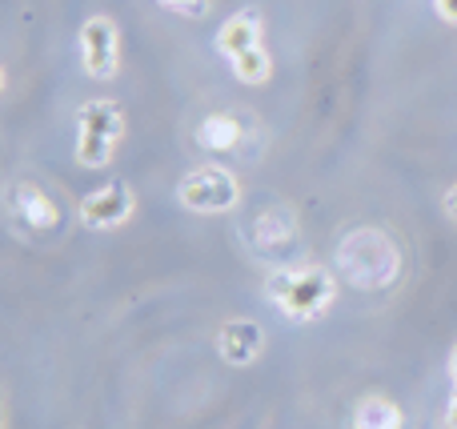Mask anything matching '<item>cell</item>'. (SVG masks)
I'll return each instance as SVG.
<instances>
[{"label": "cell", "mask_w": 457, "mask_h": 429, "mask_svg": "<svg viewBox=\"0 0 457 429\" xmlns=\"http://www.w3.org/2000/svg\"><path fill=\"white\" fill-rule=\"evenodd\" d=\"M337 273L357 289H386L402 277V249L386 229L361 225L341 237Z\"/></svg>", "instance_id": "6da1fadb"}, {"label": "cell", "mask_w": 457, "mask_h": 429, "mask_svg": "<svg viewBox=\"0 0 457 429\" xmlns=\"http://www.w3.org/2000/svg\"><path fill=\"white\" fill-rule=\"evenodd\" d=\"M269 301L281 309V318L297 321H317L333 301H337V277L321 265H297V269H277L265 285Z\"/></svg>", "instance_id": "7a4b0ae2"}, {"label": "cell", "mask_w": 457, "mask_h": 429, "mask_svg": "<svg viewBox=\"0 0 457 429\" xmlns=\"http://www.w3.org/2000/svg\"><path fill=\"white\" fill-rule=\"evenodd\" d=\"M120 136H125V112L117 101L101 96V101L80 104L77 112V165L104 169L117 153Z\"/></svg>", "instance_id": "3957f363"}, {"label": "cell", "mask_w": 457, "mask_h": 429, "mask_svg": "<svg viewBox=\"0 0 457 429\" xmlns=\"http://www.w3.org/2000/svg\"><path fill=\"white\" fill-rule=\"evenodd\" d=\"M177 205L189 213H233L241 205V181L225 165H197L177 181Z\"/></svg>", "instance_id": "277c9868"}, {"label": "cell", "mask_w": 457, "mask_h": 429, "mask_svg": "<svg viewBox=\"0 0 457 429\" xmlns=\"http://www.w3.org/2000/svg\"><path fill=\"white\" fill-rule=\"evenodd\" d=\"M80 69L88 72L93 80H112L120 69V56H117V24L109 16H88L80 24Z\"/></svg>", "instance_id": "5b68a950"}, {"label": "cell", "mask_w": 457, "mask_h": 429, "mask_svg": "<svg viewBox=\"0 0 457 429\" xmlns=\"http://www.w3.org/2000/svg\"><path fill=\"white\" fill-rule=\"evenodd\" d=\"M133 209H137L133 189H129L125 181H112L80 201V221H85L88 229H120V225L133 217Z\"/></svg>", "instance_id": "8992f818"}, {"label": "cell", "mask_w": 457, "mask_h": 429, "mask_svg": "<svg viewBox=\"0 0 457 429\" xmlns=\"http://www.w3.org/2000/svg\"><path fill=\"white\" fill-rule=\"evenodd\" d=\"M217 353L228 366H253L265 353V329L253 318H233L217 329Z\"/></svg>", "instance_id": "52a82bcc"}, {"label": "cell", "mask_w": 457, "mask_h": 429, "mask_svg": "<svg viewBox=\"0 0 457 429\" xmlns=\"http://www.w3.org/2000/svg\"><path fill=\"white\" fill-rule=\"evenodd\" d=\"M8 213L21 217V221L32 225V229H53V225L61 221L56 201L32 181H12L8 185Z\"/></svg>", "instance_id": "ba28073f"}, {"label": "cell", "mask_w": 457, "mask_h": 429, "mask_svg": "<svg viewBox=\"0 0 457 429\" xmlns=\"http://www.w3.org/2000/svg\"><path fill=\"white\" fill-rule=\"evenodd\" d=\"M253 245L269 257L297 245V217H293V209H285V205L261 209L257 221H253Z\"/></svg>", "instance_id": "9c48e42d"}, {"label": "cell", "mask_w": 457, "mask_h": 429, "mask_svg": "<svg viewBox=\"0 0 457 429\" xmlns=\"http://www.w3.org/2000/svg\"><path fill=\"white\" fill-rule=\"evenodd\" d=\"M261 32H265V24H261V12H253V8H241V12L228 16L225 29L217 32V48H221V56L233 61L237 53L261 45Z\"/></svg>", "instance_id": "30bf717a"}, {"label": "cell", "mask_w": 457, "mask_h": 429, "mask_svg": "<svg viewBox=\"0 0 457 429\" xmlns=\"http://www.w3.org/2000/svg\"><path fill=\"white\" fill-rule=\"evenodd\" d=\"M197 144L209 153H228L241 144V120L228 117V112H209L197 125Z\"/></svg>", "instance_id": "8fae6325"}, {"label": "cell", "mask_w": 457, "mask_h": 429, "mask_svg": "<svg viewBox=\"0 0 457 429\" xmlns=\"http://www.w3.org/2000/svg\"><path fill=\"white\" fill-rule=\"evenodd\" d=\"M353 429H402V409H397L389 398H378V393H370V398L357 401Z\"/></svg>", "instance_id": "7c38bea8"}, {"label": "cell", "mask_w": 457, "mask_h": 429, "mask_svg": "<svg viewBox=\"0 0 457 429\" xmlns=\"http://www.w3.org/2000/svg\"><path fill=\"white\" fill-rule=\"evenodd\" d=\"M228 69H233V77L241 80V85H265V80L273 77V56L265 53V45H253V48H245V53H237L233 61H228Z\"/></svg>", "instance_id": "4fadbf2b"}, {"label": "cell", "mask_w": 457, "mask_h": 429, "mask_svg": "<svg viewBox=\"0 0 457 429\" xmlns=\"http://www.w3.org/2000/svg\"><path fill=\"white\" fill-rule=\"evenodd\" d=\"M161 4L177 8V12H205V0H161Z\"/></svg>", "instance_id": "5bb4252c"}, {"label": "cell", "mask_w": 457, "mask_h": 429, "mask_svg": "<svg viewBox=\"0 0 457 429\" xmlns=\"http://www.w3.org/2000/svg\"><path fill=\"white\" fill-rule=\"evenodd\" d=\"M442 209H445V217H450V221L457 225V185H450V189H445V197H442Z\"/></svg>", "instance_id": "9a60e30c"}, {"label": "cell", "mask_w": 457, "mask_h": 429, "mask_svg": "<svg viewBox=\"0 0 457 429\" xmlns=\"http://www.w3.org/2000/svg\"><path fill=\"white\" fill-rule=\"evenodd\" d=\"M434 8H437V16H442V21L457 24V0H434Z\"/></svg>", "instance_id": "2e32d148"}, {"label": "cell", "mask_w": 457, "mask_h": 429, "mask_svg": "<svg viewBox=\"0 0 457 429\" xmlns=\"http://www.w3.org/2000/svg\"><path fill=\"white\" fill-rule=\"evenodd\" d=\"M445 425L457 429V390H453V398H450V409H445Z\"/></svg>", "instance_id": "e0dca14e"}, {"label": "cell", "mask_w": 457, "mask_h": 429, "mask_svg": "<svg viewBox=\"0 0 457 429\" xmlns=\"http://www.w3.org/2000/svg\"><path fill=\"white\" fill-rule=\"evenodd\" d=\"M450 382H453V390H457V345H453V353H450Z\"/></svg>", "instance_id": "ac0fdd59"}]
</instances>
